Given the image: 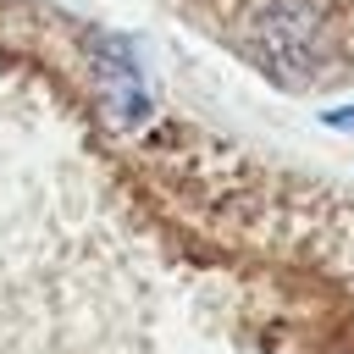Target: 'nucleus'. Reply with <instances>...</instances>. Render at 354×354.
Instances as JSON below:
<instances>
[{
    "instance_id": "f257e3e1",
    "label": "nucleus",
    "mask_w": 354,
    "mask_h": 354,
    "mask_svg": "<svg viewBox=\"0 0 354 354\" xmlns=\"http://www.w3.org/2000/svg\"><path fill=\"white\" fill-rule=\"evenodd\" d=\"M326 127H348V133H354V105H348V111H326Z\"/></svg>"
}]
</instances>
